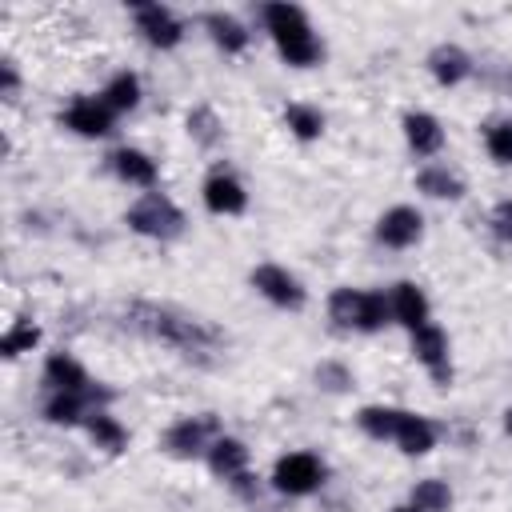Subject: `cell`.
Segmentation results:
<instances>
[{
	"label": "cell",
	"mask_w": 512,
	"mask_h": 512,
	"mask_svg": "<svg viewBox=\"0 0 512 512\" xmlns=\"http://www.w3.org/2000/svg\"><path fill=\"white\" fill-rule=\"evenodd\" d=\"M420 228H424L420 212L408 208V204H400V208H388V212L380 216V224H376V240L388 244V248H408V244L420 240Z\"/></svg>",
	"instance_id": "12"
},
{
	"label": "cell",
	"mask_w": 512,
	"mask_h": 512,
	"mask_svg": "<svg viewBox=\"0 0 512 512\" xmlns=\"http://www.w3.org/2000/svg\"><path fill=\"white\" fill-rule=\"evenodd\" d=\"M400 408H380V404H368V408H360V416H356V424L372 436V440H392L396 436V428H400Z\"/></svg>",
	"instance_id": "22"
},
{
	"label": "cell",
	"mask_w": 512,
	"mask_h": 512,
	"mask_svg": "<svg viewBox=\"0 0 512 512\" xmlns=\"http://www.w3.org/2000/svg\"><path fill=\"white\" fill-rule=\"evenodd\" d=\"M188 132H192L196 144L212 148V144L220 140V120H216V112H212V108H192V112H188Z\"/></svg>",
	"instance_id": "28"
},
{
	"label": "cell",
	"mask_w": 512,
	"mask_h": 512,
	"mask_svg": "<svg viewBox=\"0 0 512 512\" xmlns=\"http://www.w3.org/2000/svg\"><path fill=\"white\" fill-rule=\"evenodd\" d=\"M128 228L140 236H152V240H176L184 232V212L168 196L148 192L128 208Z\"/></svg>",
	"instance_id": "4"
},
{
	"label": "cell",
	"mask_w": 512,
	"mask_h": 512,
	"mask_svg": "<svg viewBox=\"0 0 512 512\" xmlns=\"http://www.w3.org/2000/svg\"><path fill=\"white\" fill-rule=\"evenodd\" d=\"M0 72H4V96H16V68L0 64Z\"/></svg>",
	"instance_id": "34"
},
{
	"label": "cell",
	"mask_w": 512,
	"mask_h": 512,
	"mask_svg": "<svg viewBox=\"0 0 512 512\" xmlns=\"http://www.w3.org/2000/svg\"><path fill=\"white\" fill-rule=\"evenodd\" d=\"M416 188L428 192V196H436V200H456V196L464 192V184H460L448 168H424V172L416 176Z\"/></svg>",
	"instance_id": "25"
},
{
	"label": "cell",
	"mask_w": 512,
	"mask_h": 512,
	"mask_svg": "<svg viewBox=\"0 0 512 512\" xmlns=\"http://www.w3.org/2000/svg\"><path fill=\"white\" fill-rule=\"evenodd\" d=\"M392 316H396L408 332H416V328L428 324V296L420 292V284L400 280V284L392 288Z\"/></svg>",
	"instance_id": "14"
},
{
	"label": "cell",
	"mask_w": 512,
	"mask_h": 512,
	"mask_svg": "<svg viewBox=\"0 0 512 512\" xmlns=\"http://www.w3.org/2000/svg\"><path fill=\"white\" fill-rule=\"evenodd\" d=\"M320 480H324V464L312 452H288L276 460V472H272V484L284 496H308L320 488Z\"/></svg>",
	"instance_id": "5"
},
{
	"label": "cell",
	"mask_w": 512,
	"mask_h": 512,
	"mask_svg": "<svg viewBox=\"0 0 512 512\" xmlns=\"http://www.w3.org/2000/svg\"><path fill=\"white\" fill-rule=\"evenodd\" d=\"M448 504H452V492L444 480H420L412 488V508L420 512H448Z\"/></svg>",
	"instance_id": "27"
},
{
	"label": "cell",
	"mask_w": 512,
	"mask_h": 512,
	"mask_svg": "<svg viewBox=\"0 0 512 512\" xmlns=\"http://www.w3.org/2000/svg\"><path fill=\"white\" fill-rule=\"evenodd\" d=\"M492 228H496L500 240L512 244V200H500V204H496V212H492Z\"/></svg>",
	"instance_id": "32"
},
{
	"label": "cell",
	"mask_w": 512,
	"mask_h": 512,
	"mask_svg": "<svg viewBox=\"0 0 512 512\" xmlns=\"http://www.w3.org/2000/svg\"><path fill=\"white\" fill-rule=\"evenodd\" d=\"M484 144H488V156H492L496 164H512V120L492 124L488 136H484Z\"/></svg>",
	"instance_id": "29"
},
{
	"label": "cell",
	"mask_w": 512,
	"mask_h": 512,
	"mask_svg": "<svg viewBox=\"0 0 512 512\" xmlns=\"http://www.w3.org/2000/svg\"><path fill=\"white\" fill-rule=\"evenodd\" d=\"M252 288H256L260 296H268L272 304H280V308H300V304H304L300 280H296L288 268H280V264H260V268H252Z\"/></svg>",
	"instance_id": "7"
},
{
	"label": "cell",
	"mask_w": 512,
	"mask_h": 512,
	"mask_svg": "<svg viewBox=\"0 0 512 512\" xmlns=\"http://www.w3.org/2000/svg\"><path fill=\"white\" fill-rule=\"evenodd\" d=\"M96 400H112V392L104 388H88V392H52V400L44 404V416L52 424H80L96 412Z\"/></svg>",
	"instance_id": "10"
},
{
	"label": "cell",
	"mask_w": 512,
	"mask_h": 512,
	"mask_svg": "<svg viewBox=\"0 0 512 512\" xmlns=\"http://www.w3.org/2000/svg\"><path fill=\"white\" fill-rule=\"evenodd\" d=\"M108 160H112V168H116L120 180H128V184H136V188H152V184H156V160H148L144 152L120 148V152H112Z\"/></svg>",
	"instance_id": "17"
},
{
	"label": "cell",
	"mask_w": 512,
	"mask_h": 512,
	"mask_svg": "<svg viewBox=\"0 0 512 512\" xmlns=\"http://www.w3.org/2000/svg\"><path fill=\"white\" fill-rule=\"evenodd\" d=\"M112 108L100 100V96H76L68 108H64V128L80 132V136H108L112 132Z\"/></svg>",
	"instance_id": "9"
},
{
	"label": "cell",
	"mask_w": 512,
	"mask_h": 512,
	"mask_svg": "<svg viewBox=\"0 0 512 512\" xmlns=\"http://www.w3.org/2000/svg\"><path fill=\"white\" fill-rule=\"evenodd\" d=\"M232 488H236L240 496H248V500L256 496V484H252V476H248V472H240V476H232Z\"/></svg>",
	"instance_id": "33"
},
{
	"label": "cell",
	"mask_w": 512,
	"mask_h": 512,
	"mask_svg": "<svg viewBox=\"0 0 512 512\" xmlns=\"http://www.w3.org/2000/svg\"><path fill=\"white\" fill-rule=\"evenodd\" d=\"M216 432H220L216 416H184V420H176L164 432V448L172 456H180V460H192V456H200V452L212 448V436Z\"/></svg>",
	"instance_id": "6"
},
{
	"label": "cell",
	"mask_w": 512,
	"mask_h": 512,
	"mask_svg": "<svg viewBox=\"0 0 512 512\" xmlns=\"http://www.w3.org/2000/svg\"><path fill=\"white\" fill-rule=\"evenodd\" d=\"M392 440L400 444V452H408V456H424V452L436 444V428H432L424 416L404 412V416H400V428H396Z\"/></svg>",
	"instance_id": "18"
},
{
	"label": "cell",
	"mask_w": 512,
	"mask_h": 512,
	"mask_svg": "<svg viewBox=\"0 0 512 512\" xmlns=\"http://www.w3.org/2000/svg\"><path fill=\"white\" fill-rule=\"evenodd\" d=\"M132 12H136V28L144 32L148 44H156V48H176L180 44L184 28L164 4H136Z\"/></svg>",
	"instance_id": "11"
},
{
	"label": "cell",
	"mask_w": 512,
	"mask_h": 512,
	"mask_svg": "<svg viewBox=\"0 0 512 512\" xmlns=\"http://www.w3.org/2000/svg\"><path fill=\"white\" fill-rule=\"evenodd\" d=\"M128 324L136 332L152 336V340L172 344L180 356H188L196 364H212L220 356V332L208 328L196 316L176 312V308H164V304H132L128 308Z\"/></svg>",
	"instance_id": "1"
},
{
	"label": "cell",
	"mask_w": 512,
	"mask_h": 512,
	"mask_svg": "<svg viewBox=\"0 0 512 512\" xmlns=\"http://www.w3.org/2000/svg\"><path fill=\"white\" fill-rule=\"evenodd\" d=\"M204 28L212 32V40H216L224 52H244V44H248L244 24H240L236 16H228V12H208V16H204Z\"/></svg>",
	"instance_id": "21"
},
{
	"label": "cell",
	"mask_w": 512,
	"mask_h": 512,
	"mask_svg": "<svg viewBox=\"0 0 512 512\" xmlns=\"http://www.w3.org/2000/svg\"><path fill=\"white\" fill-rule=\"evenodd\" d=\"M316 384L324 392H348L352 388V372L344 364H336V360H324V364H316Z\"/></svg>",
	"instance_id": "30"
},
{
	"label": "cell",
	"mask_w": 512,
	"mask_h": 512,
	"mask_svg": "<svg viewBox=\"0 0 512 512\" xmlns=\"http://www.w3.org/2000/svg\"><path fill=\"white\" fill-rule=\"evenodd\" d=\"M392 512H420V508H412V504H404V508H392Z\"/></svg>",
	"instance_id": "36"
},
{
	"label": "cell",
	"mask_w": 512,
	"mask_h": 512,
	"mask_svg": "<svg viewBox=\"0 0 512 512\" xmlns=\"http://www.w3.org/2000/svg\"><path fill=\"white\" fill-rule=\"evenodd\" d=\"M264 24L280 48V56L296 68H308L320 60V40L312 32V24L304 20V12L296 4H268L264 8Z\"/></svg>",
	"instance_id": "2"
},
{
	"label": "cell",
	"mask_w": 512,
	"mask_h": 512,
	"mask_svg": "<svg viewBox=\"0 0 512 512\" xmlns=\"http://www.w3.org/2000/svg\"><path fill=\"white\" fill-rule=\"evenodd\" d=\"M412 352H416V360L432 372V380L436 384H448L452 380V360H448V336L428 320L424 328H416L412 332Z\"/></svg>",
	"instance_id": "8"
},
{
	"label": "cell",
	"mask_w": 512,
	"mask_h": 512,
	"mask_svg": "<svg viewBox=\"0 0 512 512\" xmlns=\"http://www.w3.org/2000/svg\"><path fill=\"white\" fill-rule=\"evenodd\" d=\"M244 464H248V448H244L240 440H232V436H216V440H212V448H208V468H212L216 476L232 480V476L244 472Z\"/></svg>",
	"instance_id": "19"
},
{
	"label": "cell",
	"mask_w": 512,
	"mask_h": 512,
	"mask_svg": "<svg viewBox=\"0 0 512 512\" xmlns=\"http://www.w3.org/2000/svg\"><path fill=\"white\" fill-rule=\"evenodd\" d=\"M44 384H52V392H88L92 380L88 372L68 356V352H52L44 364Z\"/></svg>",
	"instance_id": "16"
},
{
	"label": "cell",
	"mask_w": 512,
	"mask_h": 512,
	"mask_svg": "<svg viewBox=\"0 0 512 512\" xmlns=\"http://www.w3.org/2000/svg\"><path fill=\"white\" fill-rule=\"evenodd\" d=\"M284 124L300 136V140H316L324 132V116L312 108V104H288L284 108Z\"/></svg>",
	"instance_id": "26"
},
{
	"label": "cell",
	"mask_w": 512,
	"mask_h": 512,
	"mask_svg": "<svg viewBox=\"0 0 512 512\" xmlns=\"http://www.w3.org/2000/svg\"><path fill=\"white\" fill-rule=\"evenodd\" d=\"M504 428H508V432H512V408H508V412H504Z\"/></svg>",
	"instance_id": "35"
},
{
	"label": "cell",
	"mask_w": 512,
	"mask_h": 512,
	"mask_svg": "<svg viewBox=\"0 0 512 512\" xmlns=\"http://www.w3.org/2000/svg\"><path fill=\"white\" fill-rule=\"evenodd\" d=\"M328 316L336 320V328H356V332H376L388 320H396L392 316V296L356 292V288H336L328 296Z\"/></svg>",
	"instance_id": "3"
},
{
	"label": "cell",
	"mask_w": 512,
	"mask_h": 512,
	"mask_svg": "<svg viewBox=\"0 0 512 512\" xmlns=\"http://www.w3.org/2000/svg\"><path fill=\"white\" fill-rule=\"evenodd\" d=\"M100 100H104L112 112H128V108L140 104V80H136L132 72H116V76L108 80V88L100 92Z\"/></svg>",
	"instance_id": "24"
},
{
	"label": "cell",
	"mask_w": 512,
	"mask_h": 512,
	"mask_svg": "<svg viewBox=\"0 0 512 512\" xmlns=\"http://www.w3.org/2000/svg\"><path fill=\"white\" fill-rule=\"evenodd\" d=\"M36 340H40V328H36V324H16V328L0 340V352H4V356H20V352L32 348Z\"/></svg>",
	"instance_id": "31"
},
{
	"label": "cell",
	"mask_w": 512,
	"mask_h": 512,
	"mask_svg": "<svg viewBox=\"0 0 512 512\" xmlns=\"http://www.w3.org/2000/svg\"><path fill=\"white\" fill-rule=\"evenodd\" d=\"M204 204H208V212H216V216H240V212L248 208V192L240 188L236 176L212 172V176L204 180Z\"/></svg>",
	"instance_id": "13"
},
{
	"label": "cell",
	"mask_w": 512,
	"mask_h": 512,
	"mask_svg": "<svg viewBox=\"0 0 512 512\" xmlns=\"http://www.w3.org/2000/svg\"><path fill=\"white\" fill-rule=\"evenodd\" d=\"M428 68H432V76H436L440 84H460V80L472 72V60H468L456 44H440V48H432Z\"/></svg>",
	"instance_id": "20"
},
{
	"label": "cell",
	"mask_w": 512,
	"mask_h": 512,
	"mask_svg": "<svg viewBox=\"0 0 512 512\" xmlns=\"http://www.w3.org/2000/svg\"><path fill=\"white\" fill-rule=\"evenodd\" d=\"M84 428H88V436L96 440V448H104V452H120V448L128 444V432H124L104 408H96V412L84 420Z\"/></svg>",
	"instance_id": "23"
},
{
	"label": "cell",
	"mask_w": 512,
	"mask_h": 512,
	"mask_svg": "<svg viewBox=\"0 0 512 512\" xmlns=\"http://www.w3.org/2000/svg\"><path fill=\"white\" fill-rule=\"evenodd\" d=\"M404 136H408V148H412L416 156H436L440 144H444L440 120L428 116V112H408V116H404Z\"/></svg>",
	"instance_id": "15"
}]
</instances>
